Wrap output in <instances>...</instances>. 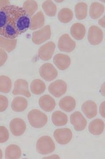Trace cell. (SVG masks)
Masks as SVG:
<instances>
[{
	"label": "cell",
	"mask_w": 105,
	"mask_h": 159,
	"mask_svg": "<svg viewBox=\"0 0 105 159\" xmlns=\"http://www.w3.org/2000/svg\"><path fill=\"white\" fill-rule=\"evenodd\" d=\"M31 19L22 7L8 5L0 9V35L15 39L30 28Z\"/></svg>",
	"instance_id": "cell-1"
},
{
	"label": "cell",
	"mask_w": 105,
	"mask_h": 159,
	"mask_svg": "<svg viewBox=\"0 0 105 159\" xmlns=\"http://www.w3.org/2000/svg\"><path fill=\"white\" fill-rule=\"evenodd\" d=\"M28 119L30 125L35 128H42L48 122L47 116L38 109L30 111L28 114Z\"/></svg>",
	"instance_id": "cell-2"
},
{
	"label": "cell",
	"mask_w": 105,
	"mask_h": 159,
	"mask_svg": "<svg viewBox=\"0 0 105 159\" xmlns=\"http://www.w3.org/2000/svg\"><path fill=\"white\" fill-rule=\"evenodd\" d=\"M56 145L52 139L48 136L40 137L37 140L36 149L37 152L41 155H46L53 152Z\"/></svg>",
	"instance_id": "cell-3"
},
{
	"label": "cell",
	"mask_w": 105,
	"mask_h": 159,
	"mask_svg": "<svg viewBox=\"0 0 105 159\" xmlns=\"http://www.w3.org/2000/svg\"><path fill=\"white\" fill-rule=\"evenodd\" d=\"M51 30L49 25L44 26L41 29L34 31L32 34V40L34 44L40 45L50 39Z\"/></svg>",
	"instance_id": "cell-4"
},
{
	"label": "cell",
	"mask_w": 105,
	"mask_h": 159,
	"mask_svg": "<svg viewBox=\"0 0 105 159\" xmlns=\"http://www.w3.org/2000/svg\"><path fill=\"white\" fill-rule=\"evenodd\" d=\"M40 77L46 81H51L56 79L58 76V71L52 64H44L39 69Z\"/></svg>",
	"instance_id": "cell-5"
},
{
	"label": "cell",
	"mask_w": 105,
	"mask_h": 159,
	"mask_svg": "<svg viewBox=\"0 0 105 159\" xmlns=\"http://www.w3.org/2000/svg\"><path fill=\"white\" fill-rule=\"evenodd\" d=\"M53 136L57 143L60 145H64L71 141L73 133L69 128L58 129L54 131Z\"/></svg>",
	"instance_id": "cell-6"
},
{
	"label": "cell",
	"mask_w": 105,
	"mask_h": 159,
	"mask_svg": "<svg viewBox=\"0 0 105 159\" xmlns=\"http://www.w3.org/2000/svg\"><path fill=\"white\" fill-rule=\"evenodd\" d=\"M67 89V84L62 80H58L52 83L48 88L49 92L57 98H59L65 94Z\"/></svg>",
	"instance_id": "cell-7"
},
{
	"label": "cell",
	"mask_w": 105,
	"mask_h": 159,
	"mask_svg": "<svg viewBox=\"0 0 105 159\" xmlns=\"http://www.w3.org/2000/svg\"><path fill=\"white\" fill-rule=\"evenodd\" d=\"M75 47V42L68 34H63L59 39L58 48L60 51L70 53L74 50Z\"/></svg>",
	"instance_id": "cell-8"
},
{
	"label": "cell",
	"mask_w": 105,
	"mask_h": 159,
	"mask_svg": "<svg viewBox=\"0 0 105 159\" xmlns=\"http://www.w3.org/2000/svg\"><path fill=\"white\" fill-rule=\"evenodd\" d=\"M70 123L77 131L84 130L87 126V121L80 111H77L72 114L70 117Z\"/></svg>",
	"instance_id": "cell-9"
},
{
	"label": "cell",
	"mask_w": 105,
	"mask_h": 159,
	"mask_svg": "<svg viewBox=\"0 0 105 159\" xmlns=\"http://www.w3.org/2000/svg\"><path fill=\"white\" fill-rule=\"evenodd\" d=\"M102 30L96 26L90 27L88 30V42L92 45L96 46L102 42L103 39Z\"/></svg>",
	"instance_id": "cell-10"
},
{
	"label": "cell",
	"mask_w": 105,
	"mask_h": 159,
	"mask_svg": "<svg viewBox=\"0 0 105 159\" xmlns=\"http://www.w3.org/2000/svg\"><path fill=\"white\" fill-rule=\"evenodd\" d=\"M56 48V45L52 42H49L41 46L38 50V57L43 61L51 59Z\"/></svg>",
	"instance_id": "cell-11"
},
{
	"label": "cell",
	"mask_w": 105,
	"mask_h": 159,
	"mask_svg": "<svg viewBox=\"0 0 105 159\" xmlns=\"http://www.w3.org/2000/svg\"><path fill=\"white\" fill-rule=\"evenodd\" d=\"M11 134L14 136H20L24 133L26 129V124L22 119L15 118L9 124Z\"/></svg>",
	"instance_id": "cell-12"
},
{
	"label": "cell",
	"mask_w": 105,
	"mask_h": 159,
	"mask_svg": "<svg viewBox=\"0 0 105 159\" xmlns=\"http://www.w3.org/2000/svg\"><path fill=\"white\" fill-rule=\"evenodd\" d=\"M12 94L14 95H23L30 98L31 94L29 90L28 82L23 79H18L15 80Z\"/></svg>",
	"instance_id": "cell-13"
},
{
	"label": "cell",
	"mask_w": 105,
	"mask_h": 159,
	"mask_svg": "<svg viewBox=\"0 0 105 159\" xmlns=\"http://www.w3.org/2000/svg\"><path fill=\"white\" fill-rule=\"evenodd\" d=\"M53 62L58 69L60 70H65L70 66L71 59L66 54H58L54 56Z\"/></svg>",
	"instance_id": "cell-14"
},
{
	"label": "cell",
	"mask_w": 105,
	"mask_h": 159,
	"mask_svg": "<svg viewBox=\"0 0 105 159\" xmlns=\"http://www.w3.org/2000/svg\"><path fill=\"white\" fill-rule=\"evenodd\" d=\"M82 109L88 119H92L97 115V106L95 102L92 100H88L84 102Z\"/></svg>",
	"instance_id": "cell-15"
},
{
	"label": "cell",
	"mask_w": 105,
	"mask_h": 159,
	"mask_svg": "<svg viewBox=\"0 0 105 159\" xmlns=\"http://www.w3.org/2000/svg\"><path fill=\"white\" fill-rule=\"evenodd\" d=\"M39 105L43 110L46 112H51L56 106L55 99L48 95H45L39 99Z\"/></svg>",
	"instance_id": "cell-16"
},
{
	"label": "cell",
	"mask_w": 105,
	"mask_h": 159,
	"mask_svg": "<svg viewBox=\"0 0 105 159\" xmlns=\"http://www.w3.org/2000/svg\"><path fill=\"white\" fill-rule=\"evenodd\" d=\"M59 106L61 109L66 112H70L75 108L76 102L74 97L66 96L59 101Z\"/></svg>",
	"instance_id": "cell-17"
},
{
	"label": "cell",
	"mask_w": 105,
	"mask_h": 159,
	"mask_svg": "<svg viewBox=\"0 0 105 159\" xmlns=\"http://www.w3.org/2000/svg\"><path fill=\"white\" fill-rule=\"evenodd\" d=\"M104 122L102 119H97L91 121L88 126V130L91 134L99 135L104 130Z\"/></svg>",
	"instance_id": "cell-18"
},
{
	"label": "cell",
	"mask_w": 105,
	"mask_h": 159,
	"mask_svg": "<svg viewBox=\"0 0 105 159\" xmlns=\"http://www.w3.org/2000/svg\"><path fill=\"white\" fill-rule=\"evenodd\" d=\"M44 23L45 18L43 13L41 11H38L31 18L29 29L31 30H35L40 29L44 25Z\"/></svg>",
	"instance_id": "cell-19"
},
{
	"label": "cell",
	"mask_w": 105,
	"mask_h": 159,
	"mask_svg": "<svg viewBox=\"0 0 105 159\" xmlns=\"http://www.w3.org/2000/svg\"><path fill=\"white\" fill-rule=\"evenodd\" d=\"M70 33L75 39L81 40L84 39L86 34L85 26L81 23H75L70 29Z\"/></svg>",
	"instance_id": "cell-20"
},
{
	"label": "cell",
	"mask_w": 105,
	"mask_h": 159,
	"mask_svg": "<svg viewBox=\"0 0 105 159\" xmlns=\"http://www.w3.org/2000/svg\"><path fill=\"white\" fill-rule=\"evenodd\" d=\"M28 106V102L24 97H16L12 100L11 108L14 111L21 112L25 110Z\"/></svg>",
	"instance_id": "cell-21"
},
{
	"label": "cell",
	"mask_w": 105,
	"mask_h": 159,
	"mask_svg": "<svg viewBox=\"0 0 105 159\" xmlns=\"http://www.w3.org/2000/svg\"><path fill=\"white\" fill-rule=\"evenodd\" d=\"M22 151L19 146L11 144L9 145L5 150V158L19 159L21 156Z\"/></svg>",
	"instance_id": "cell-22"
},
{
	"label": "cell",
	"mask_w": 105,
	"mask_h": 159,
	"mask_svg": "<svg viewBox=\"0 0 105 159\" xmlns=\"http://www.w3.org/2000/svg\"><path fill=\"white\" fill-rule=\"evenodd\" d=\"M52 120L54 125L56 126H63L68 122V117L66 114L62 111H57L52 115Z\"/></svg>",
	"instance_id": "cell-23"
},
{
	"label": "cell",
	"mask_w": 105,
	"mask_h": 159,
	"mask_svg": "<svg viewBox=\"0 0 105 159\" xmlns=\"http://www.w3.org/2000/svg\"><path fill=\"white\" fill-rule=\"evenodd\" d=\"M104 6L100 3L94 2L91 4L89 9V15L92 19L100 17L104 12Z\"/></svg>",
	"instance_id": "cell-24"
},
{
	"label": "cell",
	"mask_w": 105,
	"mask_h": 159,
	"mask_svg": "<svg viewBox=\"0 0 105 159\" xmlns=\"http://www.w3.org/2000/svg\"><path fill=\"white\" fill-rule=\"evenodd\" d=\"M17 40L11 39L0 36V48L2 49L8 53H10L15 49Z\"/></svg>",
	"instance_id": "cell-25"
},
{
	"label": "cell",
	"mask_w": 105,
	"mask_h": 159,
	"mask_svg": "<svg viewBox=\"0 0 105 159\" xmlns=\"http://www.w3.org/2000/svg\"><path fill=\"white\" fill-rule=\"evenodd\" d=\"M45 83L40 79L34 80L31 84V91L35 95H40L45 90Z\"/></svg>",
	"instance_id": "cell-26"
},
{
	"label": "cell",
	"mask_w": 105,
	"mask_h": 159,
	"mask_svg": "<svg viewBox=\"0 0 105 159\" xmlns=\"http://www.w3.org/2000/svg\"><path fill=\"white\" fill-rule=\"evenodd\" d=\"M88 6L84 2L77 3L75 6L76 17L78 20L85 19L87 17Z\"/></svg>",
	"instance_id": "cell-27"
},
{
	"label": "cell",
	"mask_w": 105,
	"mask_h": 159,
	"mask_svg": "<svg viewBox=\"0 0 105 159\" xmlns=\"http://www.w3.org/2000/svg\"><path fill=\"white\" fill-rule=\"evenodd\" d=\"M73 18V12L69 8H63L58 13V18L61 23L66 24L71 21Z\"/></svg>",
	"instance_id": "cell-28"
},
{
	"label": "cell",
	"mask_w": 105,
	"mask_h": 159,
	"mask_svg": "<svg viewBox=\"0 0 105 159\" xmlns=\"http://www.w3.org/2000/svg\"><path fill=\"white\" fill-rule=\"evenodd\" d=\"M42 8L48 16L54 17L57 14V7L52 1L47 0L43 3Z\"/></svg>",
	"instance_id": "cell-29"
},
{
	"label": "cell",
	"mask_w": 105,
	"mask_h": 159,
	"mask_svg": "<svg viewBox=\"0 0 105 159\" xmlns=\"http://www.w3.org/2000/svg\"><path fill=\"white\" fill-rule=\"evenodd\" d=\"M22 8L31 18L38 9V5L35 1L27 0L23 3Z\"/></svg>",
	"instance_id": "cell-30"
},
{
	"label": "cell",
	"mask_w": 105,
	"mask_h": 159,
	"mask_svg": "<svg viewBox=\"0 0 105 159\" xmlns=\"http://www.w3.org/2000/svg\"><path fill=\"white\" fill-rule=\"evenodd\" d=\"M12 87L11 79L6 76H0V92L8 93L10 92Z\"/></svg>",
	"instance_id": "cell-31"
},
{
	"label": "cell",
	"mask_w": 105,
	"mask_h": 159,
	"mask_svg": "<svg viewBox=\"0 0 105 159\" xmlns=\"http://www.w3.org/2000/svg\"><path fill=\"white\" fill-rule=\"evenodd\" d=\"M9 134L5 126H0V143H5L9 139Z\"/></svg>",
	"instance_id": "cell-32"
},
{
	"label": "cell",
	"mask_w": 105,
	"mask_h": 159,
	"mask_svg": "<svg viewBox=\"0 0 105 159\" xmlns=\"http://www.w3.org/2000/svg\"><path fill=\"white\" fill-rule=\"evenodd\" d=\"M9 100L6 96L0 95V112H3L8 108Z\"/></svg>",
	"instance_id": "cell-33"
},
{
	"label": "cell",
	"mask_w": 105,
	"mask_h": 159,
	"mask_svg": "<svg viewBox=\"0 0 105 159\" xmlns=\"http://www.w3.org/2000/svg\"><path fill=\"white\" fill-rule=\"evenodd\" d=\"M8 58V54L5 50L0 48V67L4 65Z\"/></svg>",
	"instance_id": "cell-34"
},
{
	"label": "cell",
	"mask_w": 105,
	"mask_h": 159,
	"mask_svg": "<svg viewBox=\"0 0 105 159\" xmlns=\"http://www.w3.org/2000/svg\"><path fill=\"white\" fill-rule=\"evenodd\" d=\"M99 113L103 118H105V101L102 102L99 107Z\"/></svg>",
	"instance_id": "cell-35"
},
{
	"label": "cell",
	"mask_w": 105,
	"mask_h": 159,
	"mask_svg": "<svg viewBox=\"0 0 105 159\" xmlns=\"http://www.w3.org/2000/svg\"><path fill=\"white\" fill-rule=\"evenodd\" d=\"M10 5V1L8 0H0V9L4 6Z\"/></svg>",
	"instance_id": "cell-36"
},
{
	"label": "cell",
	"mask_w": 105,
	"mask_h": 159,
	"mask_svg": "<svg viewBox=\"0 0 105 159\" xmlns=\"http://www.w3.org/2000/svg\"><path fill=\"white\" fill-rule=\"evenodd\" d=\"M99 25L101 26L103 28H105V16H104L101 19H100L99 20Z\"/></svg>",
	"instance_id": "cell-37"
},
{
	"label": "cell",
	"mask_w": 105,
	"mask_h": 159,
	"mask_svg": "<svg viewBox=\"0 0 105 159\" xmlns=\"http://www.w3.org/2000/svg\"><path fill=\"white\" fill-rule=\"evenodd\" d=\"M100 92L101 94L103 96L105 97V82H104L102 85Z\"/></svg>",
	"instance_id": "cell-38"
},
{
	"label": "cell",
	"mask_w": 105,
	"mask_h": 159,
	"mask_svg": "<svg viewBox=\"0 0 105 159\" xmlns=\"http://www.w3.org/2000/svg\"><path fill=\"white\" fill-rule=\"evenodd\" d=\"M45 158H55V159H60V157L59 156L57 155H54L52 156L47 157Z\"/></svg>",
	"instance_id": "cell-39"
},
{
	"label": "cell",
	"mask_w": 105,
	"mask_h": 159,
	"mask_svg": "<svg viewBox=\"0 0 105 159\" xmlns=\"http://www.w3.org/2000/svg\"><path fill=\"white\" fill-rule=\"evenodd\" d=\"M3 157V154L2 152V150L0 149V159L2 158Z\"/></svg>",
	"instance_id": "cell-40"
}]
</instances>
